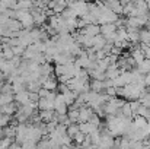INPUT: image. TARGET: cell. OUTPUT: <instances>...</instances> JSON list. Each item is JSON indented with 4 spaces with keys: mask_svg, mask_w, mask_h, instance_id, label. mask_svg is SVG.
Returning <instances> with one entry per match:
<instances>
[{
    "mask_svg": "<svg viewBox=\"0 0 150 149\" xmlns=\"http://www.w3.org/2000/svg\"><path fill=\"white\" fill-rule=\"evenodd\" d=\"M79 32H82L85 35H89V37H95V35L100 34V25H98V24H88L85 28H80Z\"/></svg>",
    "mask_w": 150,
    "mask_h": 149,
    "instance_id": "6da1fadb",
    "label": "cell"
},
{
    "mask_svg": "<svg viewBox=\"0 0 150 149\" xmlns=\"http://www.w3.org/2000/svg\"><path fill=\"white\" fill-rule=\"evenodd\" d=\"M93 113V108L91 105H83L79 108V123H85V121H89V117L92 115Z\"/></svg>",
    "mask_w": 150,
    "mask_h": 149,
    "instance_id": "7a4b0ae2",
    "label": "cell"
},
{
    "mask_svg": "<svg viewBox=\"0 0 150 149\" xmlns=\"http://www.w3.org/2000/svg\"><path fill=\"white\" fill-rule=\"evenodd\" d=\"M118 28H117V25H115V22H108V24H102L100 25V34L106 38L108 35H111L112 32H115Z\"/></svg>",
    "mask_w": 150,
    "mask_h": 149,
    "instance_id": "3957f363",
    "label": "cell"
},
{
    "mask_svg": "<svg viewBox=\"0 0 150 149\" xmlns=\"http://www.w3.org/2000/svg\"><path fill=\"white\" fill-rule=\"evenodd\" d=\"M79 129H80V132H83L85 135H91V133H93L95 130H98L99 126L92 124L91 121H85V123H79Z\"/></svg>",
    "mask_w": 150,
    "mask_h": 149,
    "instance_id": "277c9868",
    "label": "cell"
},
{
    "mask_svg": "<svg viewBox=\"0 0 150 149\" xmlns=\"http://www.w3.org/2000/svg\"><path fill=\"white\" fill-rule=\"evenodd\" d=\"M15 101H16L18 104H21V105L28 104V102L31 101V99H29V91H28V89H25V91L16 92V94H15Z\"/></svg>",
    "mask_w": 150,
    "mask_h": 149,
    "instance_id": "5b68a950",
    "label": "cell"
},
{
    "mask_svg": "<svg viewBox=\"0 0 150 149\" xmlns=\"http://www.w3.org/2000/svg\"><path fill=\"white\" fill-rule=\"evenodd\" d=\"M40 110H54V101L48 98H40V101H38V111Z\"/></svg>",
    "mask_w": 150,
    "mask_h": 149,
    "instance_id": "8992f818",
    "label": "cell"
},
{
    "mask_svg": "<svg viewBox=\"0 0 150 149\" xmlns=\"http://www.w3.org/2000/svg\"><path fill=\"white\" fill-rule=\"evenodd\" d=\"M133 121L136 123V126H137L139 129H147V127H149V120H147L146 117L140 115V114H136Z\"/></svg>",
    "mask_w": 150,
    "mask_h": 149,
    "instance_id": "52a82bcc",
    "label": "cell"
},
{
    "mask_svg": "<svg viewBox=\"0 0 150 149\" xmlns=\"http://www.w3.org/2000/svg\"><path fill=\"white\" fill-rule=\"evenodd\" d=\"M105 44H106V38H105L102 34H98V35H95V37H93V47H95L96 51L103 48V46H105Z\"/></svg>",
    "mask_w": 150,
    "mask_h": 149,
    "instance_id": "ba28073f",
    "label": "cell"
},
{
    "mask_svg": "<svg viewBox=\"0 0 150 149\" xmlns=\"http://www.w3.org/2000/svg\"><path fill=\"white\" fill-rule=\"evenodd\" d=\"M54 115H55V110H40V117L45 123H48L50 120H52Z\"/></svg>",
    "mask_w": 150,
    "mask_h": 149,
    "instance_id": "9c48e42d",
    "label": "cell"
},
{
    "mask_svg": "<svg viewBox=\"0 0 150 149\" xmlns=\"http://www.w3.org/2000/svg\"><path fill=\"white\" fill-rule=\"evenodd\" d=\"M91 89L96 91V92H103L105 91V85H103V81H99V79H93L91 81Z\"/></svg>",
    "mask_w": 150,
    "mask_h": 149,
    "instance_id": "30bf717a",
    "label": "cell"
},
{
    "mask_svg": "<svg viewBox=\"0 0 150 149\" xmlns=\"http://www.w3.org/2000/svg\"><path fill=\"white\" fill-rule=\"evenodd\" d=\"M42 86H44V88H47V89H50V91L57 89V86H58V81H57V79H54V78H52V75H51V76H48V78L45 79V82L42 83Z\"/></svg>",
    "mask_w": 150,
    "mask_h": 149,
    "instance_id": "8fae6325",
    "label": "cell"
},
{
    "mask_svg": "<svg viewBox=\"0 0 150 149\" xmlns=\"http://www.w3.org/2000/svg\"><path fill=\"white\" fill-rule=\"evenodd\" d=\"M137 69H139L142 73H144V75H146V73H150V58L146 57L142 63L137 64Z\"/></svg>",
    "mask_w": 150,
    "mask_h": 149,
    "instance_id": "7c38bea8",
    "label": "cell"
},
{
    "mask_svg": "<svg viewBox=\"0 0 150 149\" xmlns=\"http://www.w3.org/2000/svg\"><path fill=\"white\" fill-rule=\"evenodd\" d=\"M121 113H122V115H124V117L134 118V113H133V110H131V105H130V102H125V104L121 107Z\"/></svg>",
    "mask_w": 150,
    "mask_h": 149,
    "instance_id": "4fadbf2b",
    "label": "cell"
},
{
    "mask_svg": "<svg viewBox=\"0 0 150 149\" xmlns=\"http://www.w3.org/2000/svg\"><path fill=\"white\" fill-rule=\"evenodd\" d=\"M41 73L44 76H51L54 73V66H51L48 61H45L44 64H41Z\"/></svg>",
    "mask_w": 150,
    "mask_h": 149,
    "instance_id": "5bb4252c",
    "label": "cell"
},
{
    "mask_svg": "<svg viewBox=\"0 0 150 149\" xmlns=\"http://www.w3.org/2000/svg\"><path fill=\"white\" fill-rule=\"evenodd\" d=\"M67 115H69V118H70L71 123H79V110H76V108H69Z\"/></svg>",
    "mask_w": 150,
    "mask_h": 149,
    "instance_id": "9a60e30c",
    "label": "cell"
},
{
    "mask_svg": "<svg viewBox=\"0 0 150 149\" xmlns=\"http://www.w3.org/2000/svg\"><path fill=\"white\" fill-rule=\"evenodd\" d=\"M80 129H79V123H70L69 126H67V135L70 136V138H74V135L79 132Z\"/></svg>",
    "mask_w": 150,
    "mask_h": 149,
    "instance_id": "2e32d148",
    "label": "cell"
},
{
    "mask_svg": "<svg viewBox=\"0 0 150 149\" xmlns=\"http://www.w3.org/2000/svg\"><path fill=\"white\" fill-rule=\"evenodd\" d=\"M85 139H86V135H85L83 132H80V130H79V132L74 135V138H73V140L76 142V146H80V145L85 142Z\"/></svg>",
    "mask_w": 150,
    "mask_h": 149,
    "instance_id": "e0dca14e",
    "label": "cell"
},
{
    "mask_svg": "<svg viewBox=\"0 0 150 149\" xmlns=\"http://www.w3.org/2000/svg\"><path fill=\"white\" fill-rule=\"evenodd\" d=\"M66 73V64H55L54 66V75L58 78V76H61V75H64Z\"/></svg>",
    "mask_w": 150,
    "mask_h": 149,
    "instance_id": "ac0fdd59",
    "label": "cell"
},
{
    "mask_svg": "<svg viewBox=\"0 0 150 149\" xmlns=\"http://www.w3.org/2000/svg\"><path fill=\"white\" fill-rule=\"evenodd\" d=\"M89 121L92 123V124H96V126H100V115L98 113H92V115L89 117Z\"/></svg>",
    "mask_w": 150,
    "mask_h": 149,
    "instance_id": "d6986e66",
    "label": "cell"
},
{
    "mask_svg": "<svg viewBox=\"0 0 150 149\" xmlns=\"http://www.w3.org/2000/svg\"><path fill=\"white\" fill-rule=\"evenodd\" d=\"M12 142H13V139H12V138H7V136H4V138L0 140V148H10Z\"/></svg>",
    "mask_w": 150,
    "mask_h": 149,
    "instance_id": "ffe728a7",
    "label": "cell"
},
{
    "mask_svg": "<svg viewBox=\"0 0 150 149\" xmlns=\"http://www.w3.org/2000/svg\"><path fill=\"white\" fill-rule=\"evenodd\" d=\"M130 105H131V110H133V113H134V115H136V114H137L139 107L142 105V101H140V99H131Z\"/></svg>",
    "mask_w": 150,
    "mask_h": 149,
    "instance_id": "44dd1931",
    "label": "cell"
},
{
    "mask_svg": "<svg viewBox=\"0 0 150 149\" xmlns=\"http://www.w3.org/2000/svg\"><path fill=\"white\" fill-rule=\"evenodd\" d=\"M57 91H58L60 94H66L67 91H70V88H69V85H67V83H61V82H58Z\"/></svg>",
    "mask_w": 150,
    "mask_h": 149,
    "instance_id": "7402d4cb",
    "label": "cell"
},
{
    "mask_svg": "<svg viewBox=\"0 0 150 149\" xmlns=\"http://www.w3.org/2000/svg\"><path fill=\"white\" fill-rule=\"evenodd\" d=\"M12 48H13V51H15V56H22V54H23V51H25V47H23V46H21V44L13 46Z\"/></svg>",
    "mask_w": 150,
    "mask_h": 149,
    "instance_id": "603a6c76",
    "label": "cell"
},
{
    "mask_svg": "<svg viewBox=\"0 0 150 149\" xmlns=\"http://www.w3.org/2000/svg\"><path fill=\"white\" fill-rule=\"evenodd\" d=\"M105 92H106L111 98H112V97H117V88H115V86H109V88H106Z\"/></svg>",
    "mask_w": 150,
    "mask_h": 149,
    "instance_id": "cb8c5ba5",
    "label": "cell"
},
{
    "mask_svg": "<svg viewBox=\"0 0 150 149\" xmlns=\"http://www.w3.org/2000/svg\"><path fill=\"white\" fill-rule=\"evenodd\" d=\"M38 94H40V97H41V98H47V97H48V94H50V89H47V88L41 86V88H40V91H38Z\"/></svg>",
    "mask_w": 150,
    "mask_h": 149,
    "instance_id": "d4e9b609",
    "label": "cell"
},
{
    "mask_svg": "<svg viewBox=\"0 0 150 149\" xmlns=\"http://www.w3.org/2000/svg\"><path fill=\"white\" fill-rule=\"evenodd\" d=\"M70 78H71V76H69L67 73H64V75H61V76H58V78H57V81H58V82H61V83H67Z\"/></svg>",
    "mask_w": 150,
    "mask_h": 149,
    "instance_id": "484cf974",
    "label": "cell"
},
{
    "mask_svg": "<svg viewBox=\"0 0 150 149\" xmlns=\"http://www.w3.org/2000/svg\"><path fill=\"white\" fill-rule=\"evenodd\" d=\"M0 1H1L6 7H13V6L18 3V0H0Z\"/></svg>",
    "mask_w": 150,
    "mask_h": 149,
    "instance_id": "4316f807",
    "label": "cell"
},
{
    "mask_svg": "<svg viewBox=\"0 0 150 149\" xmlns=\"http://www.w3.org/2000/svg\"><path fill=\"white\" fill-rule=\"evenodd\" d=\"M144 82H146V86L149 88L150 86V73H146V75H144Z\"/></svg>",
    "mask_w": 150,
    "mask_h": 149,
    "instance_id": "83f0119b",
    "label": "cell"
},
{
    "mask_svg": "<svg viewBox=\"0 0 150 149\" xmlns=\"http://www.w3.org/2000/svg\"><path fill=\"white\" fill-rule=\"evenodd\" d=\"M144 54H146L147 58H150V46H147V47L144 48Z\"/></svg>",
    "mask_w": 150,
    "mask_h": 149,
    "instance_id": "f1b7e54d",
    "label": "cell"
}]
</instances>
